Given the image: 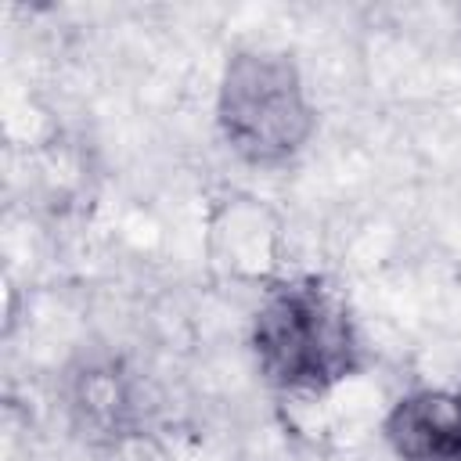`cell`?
<instances>
[{
    "mask_svg": "<svg viewBox=\"0 0 461 461\" xmlns=\"http://www.w3.org/2000/svg\"><path fill=\"white\" fill-rule=\"evenodd\" d=\"M252 346L263 375L285 389H328L357 367L349 310L317 277L281 285L267 295L256 313Z\"/></svg>",
    "mask_w": 461,
    "mask_h": 461,
    "instance_id": "1",
    "label": "cell"
},
{
    "mask_svg": "<svg viewBox=\"0 0 461 461\" xmlns=\"http://www.w3.org/2000/svg\"><path fill=\"white\" fill-rule=\"evenodd\" d=\"M220 126L249 162H281L310 137V108L288 58L241 50L230 58L220 86Z\"/></svg>",
    "mask_w": 461,
    "mask_h": 461,
    "instance_id": "2",
    "label": "cell"
},
{
    "mask_svg": "<svg viewBox=\"0 0 461 461\" xmlns=\"http://www.w3.org/2000/svg\"><path fill=\"white\" fill-rule=\"evenodd\" d=\"M385 429L400 461H461V400L447 393L400 400Z\"/></svg>",
    "mask_w": 461,
    "mask_h": 461,
    "instance_id": "3",
    "label": "cell"
},
{
    "mask_svg": "<svg viewBox=\"0 0 461 461\" xmlns=\"http://www.w3.org/2000/svg\"><path fill=\"white\" fill-rule=\"evenodd\" d=\"M457 400H461V396H457Z\"/></svg>",
    "mask_w": 461,
    "mask_h": 461,
    "instance_id": "4",
    "label": "cell"
}]
</instances>
